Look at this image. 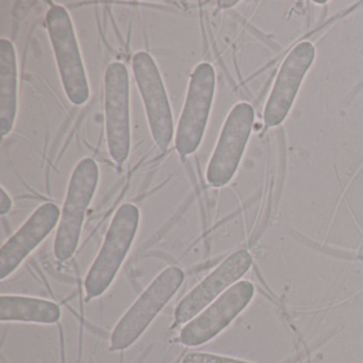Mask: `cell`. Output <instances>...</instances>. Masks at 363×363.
<instances>
[{"label": "cell", "mask_w": 363, "mask_h": 363, "mask_svg": "<svg viewBox=\"0 0 363 363\" xmlns=\"http://www.w3.org/2000/svg\"><path fill=\"white\" fill-rule=\"evenodd\" d=\"M141 212L131 203H123L112 218L103 245L84 279L86 301L107 292L126 260L137 235Z\"/></svg>", "instance_id": "1"}, {"label": "cell", "mask_w": 363, "mask_h": 363, "mask_svg": "<svg viewBox=\"0 0 363 363\" xmlns=\"http://www.w3.org/2000/svg\"><path fill=\"white\" fill-rule=\"evenodd\" d=\"M184 281V273L180 267L163 269L116 323L110 335L109 350L122 352L131 347L175 296Z\"/></svg>", "instance_id": "2"}, {"label": "cell", "mask_w": 363, "mask_h": 363, "mask_svg": "<svg viewBox=\"0 0 363 363\" xmlns=\"http://www.w3.org/2000/svg\"><path fill=\"white\" fill-rule=\"evenodd\" d=\"M99 182V167L92 158L77 163L67 186L54 241V255L60 262L69 260L79 245L86 212Z\"/></svg>", "instance_id": "3"}, {"label": "cell", "mask_w": 363, "mask_h": 363, "mask_svg": "<svg viewBox=\"0 0 363 363\" xmlns=\"http://www.w3.org/2000/svg\"><path fill=\"white\" fill-rule=\"evenodd\" d=\"M46 27L65 95L74 106H84L90 99V84L69 11L63 6H52Z\"/></svg>", "instance_id": "4"}, {"label": "cell", "mask_w": 363, "mask_h": 363, "mask_svg": "<svg viewBox=\"0 0 363 363\" xmlns=\"http://www.w3.org/2000/svg\"><path fill=\"white\" fill-rule=\"evenodd\" d=\"M216 69L201 62L191 74L188 91L175 131V150L182 159L194 154L203 141L216 94Z\"/></svg>", "instance_id": "5"}, {"label": "cell", "mask_w": 363, "mask_h": 363, "mask_svg": "<svg viewBox=\"0 0 363 363\" xmlns=\"http://www.w3.org/2000/svg\"><path fill=\"white\" fill-rule=\"evenodd\" d=\"M255 110L241 101L233 106L220 130L206 171V180L212 188H223L235 177L252 135Z\"/></svg>", "instance_id": "6"}, {"label": "cell", "mask_w": 363, "mask_h": 363, "mask_svg": "<svg viewBox=\"0 0 363 363\" xmlns=\"http://www.w3.org/2000/svg\"><path fill=\"white\" fill-rule=\"evenodd\" d=\"M104 107L108 150L121 167L128 159L131 147L130 82L123 63L112 62L106 69Z\"/></svg>", "instance_id": "7"}, {"label": "cell", "mask_w": 363, "mask_h": 363, "mask_svg": "<svg viewBox=\"0 0 363 363\" xmlns=\"http://www.w3.org/2000/svg\"><path fill=\"white\" fill-rule=\"evenodd\" d=\"M131 67L152 140L159 150L165 152L175 138L176 130L169 95L158 65L148 52H139L133 55Z\"/></svg>", "instance_id": "8"}, {"label": "cell", "mask_w": 363, "mask_h": 363, "mask_svg": "<svg viewBox=\"0 0 363 363\" xmlns=\"http://www.w3.org/2000/svg\"><path fill=\"white\" fill-rule=\"evenodd\" d=\"M255 286L248 280H240L199 315L186 323L179 333V342L186 347H199L224 331L255 296Z\"/></svg>", "instance_id": "9"}, {"label": "cell", "mask_w": 363, "mask_h": 363, "mask_svg": "<svg viewBox=\"0 0 363 363\" xmlns=\"http://www.w3.org/2000/svg\"><path fill=\"white\" fill-rule=\"evenodd\" d=\"M314 59L315 48L308 41L297 44L286 55L265 103L263 121L267 128L280 126L288 118Z\"/></svg>", "instance_id": "10"}, {"label": "cell", "mask_w": 363, "mask_h": 363, "mask_svg": "<svg viewBox=\"0 0 363 363\" xmlns=\"http://www.w3.org/2000/svg\"><path fill=\"white\" fill-rule=\"evenodd\" d=\"M252 264V255L246 250H237L227 257L176 306L174 312L176 324L186 325L199 315L223 293L239 282Z\"/></svg>", "instance_id": "11"}, {"label": "cell", "mask_w": 363, "mask_h": 363, "mask_svg": "<svg viewBox=\"0 0 363 363\" xmlns=\"http://www.w3.org/2000/svg\"><path fill=\"white\" fill-rule=\"evenodd\" d=\"M61 210L56 203H44L6 241L0 250V279L11 276L58 227Z\"/></svg>", "instance_id": "12"}, {"label": "cell", "mask_w": 363, "mask_h": 363, "mask_svg": "<svg viewBox=\"0 0 363 363\" xmlns=\"http://www.w3.org/2000/svg\"><path fill=\"white\" fill-rule=\"evenodd\" d=\"M18 58L10 40H0V133H11L18 114Z\"/></svg>", "instance_id": "13"}, {"label": "cell", "mask_w": 363, "mask_h": 363, "mask_svg": "<svg viewBox=\"0 0 363 363\" xmlns=\"http://www.w3.org/2000/svg\"><path fill=\"white\" fill-rule=\"evenodd\" d=\"M62 316L58 303L48 299L22 295L0 296V320L1 322L33 323V324H57Z\"/></svg>", "instance_id": "14"}, {"label": "cell", "mask_w": 363, "mask_h": 363, "mask_svg": "<svg viewBox=\"0 0 363 363\" xmlns=\"http://www.w3.org/2000/svg\"><path fill=\"white\" fill-rule=\"evenodd\" d=\"M182 363H252L241 359L231 357L220 356V354H210V352H190L184 356Z\"/></svg>", "instance_id": "15"}, {"label": "cell", "mask_w": 363, "mask_h": 363, "mask_svg": "<svg viewBox=\"0 0 363 363\" xmlns=\"http://www.w3.org/2000/svg\"><path fill=\"white\" fill-rule=\"evenodd\" d=\"M13 201L4 186L0 189V216H6L11 211Z\"/></svg>", "instance_id": "16"}, {"label": "cell", "mask_w": 363, "mask_h": 363, "mask_svg": "<svg viewBox=\"0 0 363 363\" xmlns=\"http://www.w3.org/2000/svg\"><path fill=\"white\" fill-rule=\"evenodd\" d=\"M239 4V1H222V3H220V7L222 8H231L233 7V6L238 5Z\"/></svg>", "instance_id": "17"}, {"label": "cell", "mask_w": 363, "mask_h": 363, "mask_svg": "<svg viewBox=\"0 0 363 363\" xmlns=\"http://www.w3.org/2000/svg\"><path fill=\"white\" fill-rule=\"evenodd\" d=\"M358 259L363 264V245L360 246V248L358 250Z\"/></svg>", "instance_id": "18"}]
</instances>
